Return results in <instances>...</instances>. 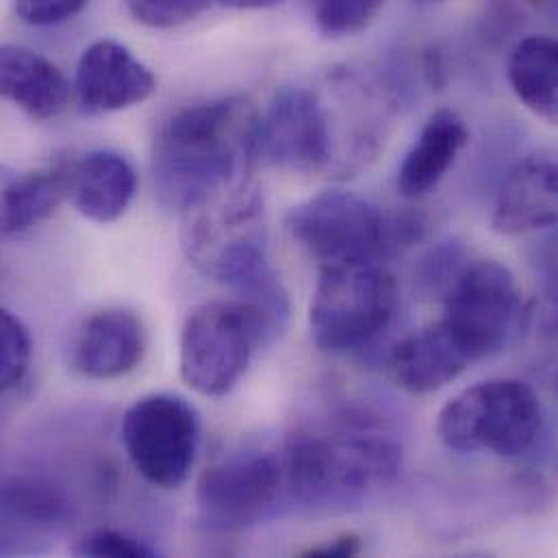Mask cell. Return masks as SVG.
Masks as SVG:
<instances>
[{"label": "cell", "instance_id": "cell-1", "mask_svg": "<svg viewBox=\"0 0 558 558\" xmlns=\"http://www.w3.org/2000/svg\"><path fill=\"white\" fill-rule=\"evenodd\" d=\"M259 116L242 96L196 102L161 122L153 148L159 201L194 211L251 183Z\"/></svg>", "mask_w": 558, "mask_h": 558}, {"label": "cell", "instance_id": "cell-2", "mask_svg": "<svg viewBox=\"0 0 558 558\" xmlns=\"http://www.w3.org/2000/svg\"><path fill=\"white\" fill-rule=\"evenodd\" d=\"M279 454L284 496L302 505L354 500L389 485L402 465V448L376 433L302 435Z\"/></svg>", "mask_w": 558, "mask_h": 558}, {"label": "cell", "instance_id": "cell-3", "mask_svg": "<svg viewBox=\"0 0 558 558\" xmlns=\"http://www.w3.org/2000/svg\"><path fill=\"white\" fill-rule=\"evenodd\" d=\"M277 332L268 313L244 298L203 302L183 324L181 378L201 396L222 398L242 380L262 343Z\"/></svg>", "mask_w": 558, "mask_h": 558}, {"label": "cell", "instance_id": "cell-4", "mask_svg": "<svg viewBox=\"0 0 558 558\" xmlns=\"http://www.w3.org/2000/svg\"><path fill=\"white\" fill-rule=\"evenodd\" d=\"M544 428L537 391L520 378H492L463 389L437 417V435L454 452L520 459Z\"/></svg>", "mask_w": 558, "mask_h": 558}, {"label": "cell", "instance_id": "cell-5", "mask_svg": "<svg viewBox=\"0 0 558 558\" xmlns=\"http://www.w3.org/2000/svg\"><path fill=\"white\" fill-rule=\"evenodd\" d=\"M398 302V282L380 262L322 266L308 306L311 339L330 354L361 350L389 328Z\"/></svg>", "mask_w": 558, "mask_h": 558}, {"label": "cell", "instance_id": "cell-6", "mask_svg": "<svg viewBox=\"0 0 558 558\" xmlns=\"http://www.w3.org/2000/svg\"><path fill=\"white\" fill-rule=\"evenodd\" d=\"M287 231L322 266L380 262L396 251L393 218L352 192H322L287 214Z\"/></svg>", "mask_w": 558, "mask_h": 558}, {"label": "cell", "instance_id": "cell-7", "mask_svg": "<svg viewBox=\"0 0 558 558\" xmlns=\"http://www.w3.org/2000/svg\"><path fill=\"white\" fill-rule=\"evenodd\" d=\"M120 439L146 483L159 489H179L196 465L201 420L185 398L150 393L126 409Z\"/></svg>", "mask_w": 558, "mask_h": 558}, {"label": "cell", "instance_id": "cell-8", "mask_svg": "<svg viewBox=\"0 0 558 558\" xmlns=\"http://www.w3.org/2000/svg\"><path fill=\"white\" fill-rule=\"evenodd\" d=\"M518 311L520 291L513 272L496 259H476L454 272L439 322L476 363L507 343Z\"/></svg>", "mask_w": 558, "mask_h": 558}, {"label": "cell", "instance_id": "cell-9", "mask_svg": "<svg viewBox=\"0 0 558 558\" xmlns=\"http://www.w3.org/2000/svg\"><path fill=\"white\" fill-rule=\"evenodd\" d=\"M282 496L279 452H235L203 472L196 487L198 518L211 531H242L272 515Z\"/></svg>", "mask_w": 558, "mask_h": 558}, {"label": "cell", "instance_id": "cell-10", "mask_svg": "<svg viewBox=\"0 0 558 558\" xmlns=\"http://www.w3.org/2000/svg\"><path fill=\"white\" fill-rule=\"evenodd\" d=\"M257 153L280 170H330L337 159V140L324 96L302 85L282 87L259 118Z\"/></svg>", "mask_w": 558, "mask_h": 558}, {"label": "cell", "instance_id": "cell-11", "mask_svg": "<svg viewBox=\"0 0 558 558\" xmlns=\"http://www.w3.org/2000/svg\"><path fill=\"white\" fill-rule=\"evenodd\" d=\"M72 515L68 494L52 481L0 476V557L44 553Z\"/></svg>", "mask_w": 558, "mask_h": 558}, {"label": "cell", "instance_id": "cell-12", "mask_svg": "<svg viewBox=\"0 0 558 558\" xmlns=\"http://www.w3.org/2000/svg\"><path fill=\"white\" fill-rule=\"evenodd\" d=\"M157 89V76L126 46L100 39L85 48L78 59L74 92L89 116L131 109L148 100Z\"/></svg>", "mask_w": 558, "mask_h": 558}, {"label": "cell", "instance_id": "cell-13", "mask_svg": "<svg viewBox=\"0 0 558 558\" xmlns=\"http://www.w3.org/2000/svg\"><path fill=\"white\" fill-rule=\"evenodd\" d=\"M558 216V168L555 155L535 153L518 161L505 177L496 207L494 229L500 235H526L553 229Z\"/></svg>", "mask_w": 558, "mask_h": 558}, {"label": "cell", "instance_id": "cell-14", "mask_svg": "<svg viewBox=\"0 0 558 558\" xmlns=\"http://www.w3.org/2000/svg\"><path fill=\"white\" fill-rule=\"evenodd\" d=\"M146 332L137 315L105 308L89 315L72 341V367L94 380L131 374L144 359Z\"/></svg>", "mask_w": 558, "mask_h": 558}, {"label": "cell", "instance_id": "cell-15", "mask_svg": "<svg viewBox=\"0 0 558 558\" xmlns=\"http://www.w3.org/2000/svg\"><path fill=\"white\" fill-rule=\"evenodd\" d=\"M472 365L470 354L441 322L411 332L389 354L391 378L415 396L448 387Z\"/></svg>", "mask_w": 558, "mask_h": 558}, {"label": "cell", "instance_id": "cell-16", "mask_svg": "<svg viewBox=\"0 0 558 558\" xmlns=\"http://www.w3.org/2000/svg\"><path fill=\"white\" fill-rule=\"evenodd\" d=\"M135 192L137 174L133 166L113 150H92L70 166L68 198L83 218L96 225H111L122 218Z\"/></svg>", "mask_w": 558, "mask_h": 558}, {"label": "cell", "instance_id": "cell-17", "mask_svg": "<svg viewBox=\"0 0 558 558\" xmlns=\"http://www.w3.org/2000/svg\"><path fill=\"white\" fill-rule=\"evenodd\" d=\"M468 140V124L457 111H435L400 163L398 192L404 198L430 194L457 163Z\"/></svg>", "mask_w": 558, "mask_h": 558}, {"label": "cell", "instance_id": "cell-18", "mask_svg": "<svg viewBox=\"0 0 558 558\" xmlns=\"http://www.w3.org/2000/svg\"><path fill=\"white\" fill-rule=\"evenodd\" d=\"M70 83L44 54L22 46H0V98L33 120H50L70 105Z\"/></svg>", "mask_w": 558, "mask_h": 558}, {"label": "cell", "instance_id": "cell-19", "mask_svg": "<svg viewBox=\"0 0 558 558\" xmlns=\"http://www.w3.org/2000/svg\"><path fill=\"white\" fill-rule=\"evenodd\" d=\"M509 83L524 107L555 124L558 118V48L548 35L524 37L509 57Z\"/></svg>", "mask_w": 558, "mask_h": 558}, {"label": "cell", "instance_id": "cell-20", "mask_svg": "<svg viewBox=\"0 0 558 558\" xmlns=\"http://www.w3.org/2000/svg\"><path fill=\"white\" fill-rule=\"evenodd\" d=\"M70 166H52L31 174H15L4 205V233L20 235L35 229L68 198Z\"/></svg>", "mask_w": 558, "mask_h": 558}, {"label": "cell", "instance_id": "cell-21", "mask_svg": "<svg viewBox=\"0 0 558 558\" xmlns=\"http://www.w3.org/2000/svg\"><path fill=\"white\" fill-rule=\"evenodd\" d=\"M383 4L385 0H311V15L324 35L345 37L369 26Z\"/></svg>", "mask_w": 558, "mask_h": 558}, {"label": "cell", "instance_id": "cell-22", "mask_svg": "<svg viewBox=\"0 0 558 558\" xmlns=\"http://www.w3.org/2000/svg\"><path fill=\"white\" fill-rule=\"evenodd\" d=\"M31 335L22 319L0 306V393L17 387L31 367Z\"/></svg>", "mask_w": 558, "mask_h": 558}, {"label": "cell", "instance_id": "cell-23", "mask_svg": "<svg viewBox=\"0 0 558 558\" xmlns=\"http://www.w3.org/2000/svg\"><path fill=\"white\" fill-rule=\"evenodd\" d=\"M72 553L76 557L92 558H150L159 557V553L148 546L146 542H142L135 535H129L124 531H116V529H96L89 531L87 535H83Z\"/></svg>", "mask_w": 558, "mask_h": 558}, {"label": "cell", "instance_id": "cell-24", "mask_svg": "<svg viewBox=\"0 0 558 558\" xmlns=\"http://www.w3.org/2000/svg\"><path fill=\"white\" fill-rule=\"evenodd\" d=\"M131 15L153 28H172L192 20L205 0H126Z\"/></svg>", "mask_w": 558, "mask_h": 558}, {"label": "cell", "instance_id": "cell-25", "mask_svg": "<svg viewBox=\"0 0 558 558\" xmlns=\"http://www.w3.org/2000/svg\"><path fill=\"white\" fill-rule=\"evenodd\" d=\"M87 0H15L17 15L33 26H54L74 17Z\"/></svg>", "mask_w": 558, "mask_h": 558}, {"label": "cell", "instance_id": "cell-26", "mask_svg": "<svg viewBox=\"0 0 558 558\" xmlns=\"http://www.w3.org/2000/svg\"><path fill=\"white\" fill-rule=\"evenodd\" d=\"M363 550V542L359 535L354 533H343L339 537H335L332 542L313 546L308 550L302 553V557L308 558H350L356 557Z\"/></svg>", "mask_w": 558, "mask_h": 558}, {"label": "cell", "instance_id": "cell-27", "mask_svg": "<svg viewBox=\"0 0 558 558\" xmlns=\"http://www.w3.org/2000/svg\"><path fill=\"white\" fill-rule=\"evenodd\" d=\"M15 172L9 170L7 166H0V240L7 238L4 233V205H7V192H9V185L13 181Z\"/></svg>", "mask_w": 558, "mask_h": 558}, {"label": "cell", "instance_id": "cell-28", "mask_svg": "<svg viewBox=\"0 0 558 558\" xmlns=\"http://www.w3.org/2000/svg\"><path fill=\"white\" fill-rule=\"evenodd\" d=\"M229 7H235V9H268V7H275L282 0H220Z\"/></svg>", "mask_w": 558, "mask_h": 558}, {"label": "cell", "instance_id": "cell-29", "mask_svg": "<svg viewBox=\"0 0 558 558\" xmlns=\"http://www.w3.org/2000/svg\"><path fill=\"white\" fill-rule=\"evenodd\" d=\"M417 2H441V0H417Z\"/></svg>", "mask_w": 558, "mask_h": 558}]
</instances>
